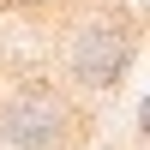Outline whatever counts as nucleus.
I'll list each match as a JSON object with an SVG mask.
<instances>
[{
	"label": "nucleus",
	"mask_w": 150,
	"mask_h": 150,
	"mask_svg": "<svg viewBox=\"0 0 150 150\" xmlns=\"http://www.w3.org/2000/svg\"><path fill=\"white\" fill-rule=\"evenodd\" d=\"M132 66V24L126 18H90L72 30L66 48V72L84 84V90H114Z\"/></svg>",
	"instance_id": "nucleus-2"
},
{
	"label": "nucleus",
	"mask_w": 150,
	"mask_h": 150,
	"mask_svg": "<svg viewBox=\"0 0 150 150\" xmlns=\"http://www.w3.org/2000/svg\"><path fill=\"white\" fill-rule=\"evenodd\" d=\"M72 132H78V114L48 84H24L0 102V138L12 150H66Z\"/></svg>",
	"instance_id": "nucleus-1"
},
{
	"label": "nucleus",
	"mask_w": 150,
	"mask_h": 150,
	"mask_svg": "<svg viewBox=\"0 0 150 150\" xmlns=\"http://www.w3.org/2000/svg\"><path fill=\"white\" fill-rule=\"evenodd\" d=\"M12 6H42V0H12Z\"/></svg>",
	"instance_id": "nucleus-3"
}]
</instances>
